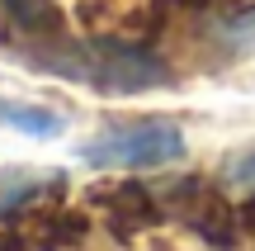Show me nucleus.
<instances>
[{
  "label": "nucleus",
  "mask_w": 255,
  "mask_h": 251,
  "mask_svg": "<svg viewBox=\"0 0 255 251\" xmlns=\"http://www.w3.org/2000/svg\"><path fill=\"white\" fill-rule=\"evenodd\" d=\"M28 57L43 71L85 81L95 90H151V85L170 81V71L132 38H90V43H76V47H33Z\"/></svg>",
  "instance_id": "1"
},
{
  "label": "nucleus",
  "mask_w": 255,
  "mask_h": 251,
  "mask_svg": "<svg viewBox=\"0 0 255 251\" xmlns=\"http://www.w3.org/2000/svg\"><path fill=\"white\" fill-rule=\"evenodd\" d=\"M81 157L95 171H161L184 157V133L170 119H132L95 133Z\"/></svg>",
  "instance_id": "2"
},
{
  "label": "nucleus",
  "mask_w": 255,
  "mask_h": 251,
  "mask_svg": "<svg viewBox=\"0 0 255 251\" xmlns=\"http://www.w3.org/2000/svg\"><path fill=\"white\" fill-rule=\"evenodd\" d=\"M90 204L100 209V218H104L119 237L146 233V228H156V223L165 218L156 190H151V185H137V180H114V185L90 190Z\"/></svg>",
  "instance_id": "3"
},
{
  "label": "nucleus",
  "mask_w": 255,
  "mask_h": 251,
  "mask_svg": "<svg viewBox=\"0 0 255 251\" xmlns=\"http://www.w3.org/2000/svg\"><path fill=\"white\" fill-rule=\"evenodd\" d=\"M0 5L14 19V28H24L33 38H57L62 33V9L52 0H0Z\"/></svg>",
  "instance_id": "4"
},
{
  "label": "nucleus",
  "mask_w": 255,
  "mask_h": 251,
  "mask_svg": "<svg viewBox=\"0 0 255 251\" xmlns=\"http://www.w3.org/2000/svg\"><path fill=\"white\" fill-rule=\"evenodd\" d=\"M0 123H5V128L28 133V138H57V133H62V114H57V109L14 104V100H0Z\"/></svg>",
  "instance_id": "5"
},
{
  "label": "nucleus",
  "mask_w": 255,
  "mask_h": 251,
  "mask_svg": "<svg viewBox=\"0 0 255 251\" xmlns=\"http://www.w3.org/2000/svg\"><path fill=\"white\" fill-rule=\"evenodd\" d=\"M222 180H227V185H246L251 195H255V147L251 152H237V157L222 166Z\"/></svg>",
  "instance_id": "6"
},
{
  "label": "nucleus",
  "mask_w": 255,
  "mask_h": 251,
  "mask_svg": "<svg viewBox=\"0 0 255 251\" xmlns=\"http://www.w3.org/2000/svg\"><path fill=\"white\" fill-rule=\"evenodd\" d=\"M241 228H255V195L241 204Z\"/></svg>",
  "instance_id": "7"
},
{
  "label": "nucleus",
  "mask_w": 255,
  "mask_h": 251,
  "mask_svg": "<svg viewBox=\"0 0 255 251\" xmlns=\"http://www.w3.org/2000/svg\"><path fill=\"white\" fill-rule=\"evenodd\" d=\"M165 5H184V9H203V5H213V0H165Z\"/></svg>",
  "instance_id": "8"
}]
</instances>
